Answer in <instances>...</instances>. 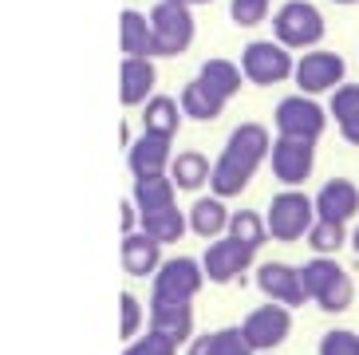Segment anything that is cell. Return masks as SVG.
I'll list each match as a JSON object with an SVG mask.
<instances>
[{
  "mask_svg": "<svg viewBox=\"0 0 359 355\" xmlns=\"http://www.w3.org/2000/svg\"><path fill=\"white\" fill-rule=\"evenodd\" d=\"M269 150H273V135L269 126L261 123H241L233 126L229 138H225L222 154L213 158V174H210V194L217 198H237L249 189L253 174L269 162Z\"/></svg>",
  "mask_w": 359,
  "mask_h": 355,
  "instance_id": "obj_1",
  "label": "cell"
},
{
  "mask_svg": "<svg viewBox=\"0 0 359 355\" xmlns=\"http://www.w3.org/2000/svg\"><path fill=\"white\" fill-rule=\"evenodd\" d=\"M300 272H304V288L320 312L339 316L351 308V300H355V281H351V272L336 257H312V261L300 264Z\"/></svg>",
  "mask_w": 359,
  "mask_h": 355,
  "instance_id": "obj_2",
  "label": "cell"
},
{
  "mask_svg": "<svg viewBox=\"0 0 359 355\" xmlns=\"http://www.w3.org/2000/svg\"><path fill=\"white\" fill-rule=\"evenodd\" d=\"M269 24H273V40H280L288 52H312V48H320L327 32L324 12L312 0H285Z\"/></svg>",
  "mask_w": 359,
  "mask_h": 355,
  "instance_id": "obj_3",
  "label": "cell"
},
{
  "mask_svg": "<svg viewBox=\"0 0 359 355\" xmlns=\"http://www.w3.org/2000/svg\"><path fill=\"white\" fill-rule=\"evenodd\" d=\"M264 221H269V237L280 241V245L304 241L308 229L316 225V201L308 198L304 189H280V194L269 198Z\"/></svg>",
  "mask_w": 359,
  "mask_h": 355,
  "instance_id": "obj_4",
  "label": "cell"
},
{
  "mask_svg": "<svg viewBox=\"0 0 359 355\" xmlns=\"http://www.w3.org/2000/svg\"><path fill=\"white\" fill-rule=\"evenodd\" d=\"M332 115L327 107L320 103L316 95H285L280 103L273 107V126L276 135H288V138H304V142H320V135L327 130Z\"/></svg>",
  "mask_w": 359,
  "mask_h": 355,
  "instance_id": "obj_5",
  "label": "cell"
},
{
  "mask_svg": "<svg viewBox=\"0 0 359 355\" xmlns=\"http://www.w3.org/2000/svg\"><path fill=\"white\" fill-rule=\"evenodd\" d=\"M147 16H150V28H154V40H158V60H174V55L190 52L194 36H198V20H194L190 4L158 0Z\"/></svg>",
  "mask_w": 359,
  "mask_h": 355,
  "instance_id": "obj_6",
  "label": "cell"
},
{
  "mask_svg": "<svg viewBox=\"0 0 359 355\" xmlns=\"http://www.w3.org/2000/svg\"><path fill=\"white\" fill-rule=\"evenodd\" d=\"M237 63L245 72V83L253 87H276L285 79H292L296 72V55L280 40H249Z\"/></svg>",
  "mask_w": 359,
  "mask_h": 355,
  "instance_id": "obj_7",
  "label": "cell"
},
{
  "mask_svg": "<svg viewBox=\"0 0 359 355\" xmlns=\"http://www.w3.org/2000/svg\"><path fill=\"white\" fill-rule=\"evenodd\" d=\"M201 288H205V269L198 257H166L162 269L150 276V300L194 304Z\"/></svg>",
  "mask_w": 359,
  "mask_h": 355,
  "instance_id": "obj_8",
  "label": "cell"
},
{
  "mask_svg": "<svg viewBox=\"0 0 359 355\" xmlns=\"http://www.w3.org/2000/svg\"><path fill=\"white\" fill-rule=\"evenodd\" d=\"M292 83L300 95H332L339 83H348V60L332 48H312L296 55Z\"/></svg>",
  "mask_w": 359,
  "mask_h": 355,
  "instance_id": "obj_9",
  "label": "cell"
},
{
  "mask_svg": "<svg viewBox=\"0 0 359 355\" xmlns=\"http://www.w3.org/2000/svg\"><path fill=\"white\" fill-rule=\"evenodd\" d=\"M269 170L285 189H300L316 170V142H304V138H288L276 135L273 150H269Z\"/></svg>",
  "mask_w": 359,
  "mask_h": 355,
  "instance_id": "obj_10",
  "label": "cell"
},
{
  "mask_svg": "<svg viewBox=\"0 0 359 355\" xmlns=\"http://www.w3.org/2000/svg\"><path fill=\"white\" fill-rule=\"evenodd\" d=\"M198 261H201V269H205V281L210 284H233L253 269L257 249H249V245H241V241H233L229 233H225V237H217V241H205V253H201Z\"/></svg>",
  "mask_w": 359,
  "mask_h": 355,
  "instance_id": "obj_11",
  "label": "cell"
},
{
  "mask_svg": "<svg viewBox=\"0 0 359 355\" xmlns=\"http://www.w3.org/2000/svg\"><path fill=\"white\" fill-rule=\"evenodd\" d=\"M241 332H245V340L253 344L257 355H261V351H276V347L292 335V308L273 304V300L257 304L253 312L241 320Z\"/></svg>",
  "mask_w": 359,
  "mask_h": 355,
  "instance_id": "obj_12",
  "label": "cell"
},
{
  "mask_svg": "<svg viewBox=\"0 0 359 355\" xmlns=\"http://www.w3.org/2000/svg\"><path fill=\"white\" fill-rule=\"evenodd\" d=\"M257 288L264 293V300L273 304H285V308H304L312 296L304 288V272L296 264H285V261H264L257 264Z\"/></svg>",
  "mask_w": 359,
  "mask_h": 355,
  "instance_id": "obj_13",
  "label": "cell"
},
{
  "mask_svg": "<svg viewBox=\"0 0 359 355\" xmlns=\"http://www.w3.org/2000/svg\"><path fill=\"white\" fill-rule=\"evenodd\" d=\"M170 162H174V138L150 135V130H142L138 138H130V147H127V170H130V178L170 174Z\"/></svg>",
  "mask_w": 359,
  "mask_h": 355,
  "instance_id": "obj_14",
  "label": "cell"
},
{
  "mask_svg": "<svg viewBox=\"0 0 359 355\" xmlns=\"http://www.w3.org/2000/svg\"><path fill=\"white\" fill-rule=\"evenodd\" d=\"M316 217L320 221H339V225H348V221L359 217V186L351 178H327L324 186L316 189Z\"/></svg>",
  "mask_w": 359,
  "mask_h": 355,
  "instance_id": "obj_15",
  "label": "cell"
},
{
  "mask_svg": "<svg viewBox=\"0 0 359 355\" xmlns=\"http://www.w3.org/2000/svg\"><path fill=\"white\" fill-rule=\"evenodd\" d=\"M158 87V67L154 60H142V55H123L118 63V103L123 107H142Z\"/></svg>",
  "mask_w": 359,
  "mask_h": 355,
  "instance_id": "obj_16",
  "label": "cell"
},
{
  "mask_svg": "<svg viewBox=\"0 0 359 355\" xmlns=\"http://www.w3.org/2000/svg\"><path fill=\"white\" fill-rule=\"evenodd\" d=\"M186 217H190V233H198L201 241H217V237L229 233L233 209L225 206V198H217V194H198L194 206L186 209Z\"/></svg>",
  "mask_w": 359,
  "mask_h": 355,
  "instance_id": "obj_17",
  "label": "cell"
},
{
  "mask_svg": "<svg viewBox=\"0 0 359 355\" xmlns=\"http://www.w3.org/2000/svg\"><path fill=\"white\" fill-rule=\"evenodd\" d=\"M147 328L170 335L174 344H190V340H194V304L150 300L147 304Z\"/></svg>",
  "mask_w": 359,
  "mask_h": 355,
  "instance_id": "obj_18",
  "label": "cell"
},
{
  "mask_svg": "<svg viewBox=\"0 0 359 355\" xmlns=\"http://www.w3.org/2000/svg\"><path fill=\"white\" fill-rule=\"evenodd\" d=\"M118 257H123V269L130 272V276H154V272L162 269V245L154 237H147L142 229H135V233H127L123 237V245H118Z\"/></svg>",
  "mask_w": 359,
  "mask_h": 355,
  "instance_id": "obj_19",
  "label": "cell"
},
{
  "mask_svg": "<svg viewBox=\"0 0 359 355\" xmlns=\"http://www.w3.org/2000/svg\"><path fill=\"white\" fill-rule=\"evenodd\" d=\"M118 48L123 55H142V60H158V40L150 28V16L138 8H127L118 16Z\"/></svg>",
  "mask_w": 359,
  "mask_h": 355,
  "instance_id": "obj_20",
  "label": "cell"
},
{
  "mask_svg": "<svg viewBox=\"0 0 359 355\" xmlns=\"http://www.w3.org/2000/svg\"><path fill=\"white\" fill-rule=\"evenodd\" d=\"M327 115L336 123L339 138L348 147H359V83H339L327 95Z\"/></svg>",
  "mask_w": 359,
  "mask_h": 355,
  "instance_id": "obj_21",
  "label": "cell"
},
{
  "mask_svg": "<svg viewBox=\"0 0 359 355\" xmlns=\"http://www.w3.org/2000/svg\"><path fill=\"white\" fill-rule=\"evenodd\" d=\"M174 198H178V186L170 174H150L130 182V201L138 206V213H158V209L178 206Z\"/></svg>",
  "mask_w": 359,
  "mask_h": 355,
  "instance_id": "obj_22",
  "label": "cell"
},
{
  "mask_svg": "<svg viewBox=\"0 0 359 355\" xmlns=\"http://www.w3.org/2000/svg\"><path fill=\"white\" fill-rule=\"evenodd\" d=\"M178 103H182V115H186V119H194V123H213V119L225 111L229 99H222L213 87H205L198 75H194L190 83L178 91Z\"/></svg>",
  "mask_w": 359,
  "mask_h": 355,
  "instance_id": "obj_23",
  "label": "cell"
},
{
  "mask_svg": "<svg viewBox=\"0 0 359 355\" xmlns=\"http://www.w3.org/2000/svg\"><path fill=\"white\" fill-rule=\"evenodd\" d=\"M210 174H213V158H205L201 150H178L174 162H170V178H174V186L186 189V194L210 189Z\"/></svg>",
  "mask_w": 359,
  "mask_h": 355,
  "instance_id": "obj_24",
  "label": "cell"
},
{
  "mask_svg": "<svg viewBox=\"0 0 359 355\" xmlns=\"http://www.w3.org/2000/svg\"><path fill=\"white\" fill-rule=\"evenodd\" d=\"M182 103L178 95H150L147 103H142V130L150 135H166L174 138L182 130Z\"/></svg>",
  "mask_w": 359,
  "mask_h": 355,
  "instance_id": "obj_25",
  "label": "cell"
},
{
  "mask_svg": "<svg viewBox=\"0 0 359 355\" xmlns=\"http://www.w3.org/2000/svg\"><path fill=\"white\" fill-rule=\"evenodd\" d=\"M138 229L147 233V237H154L166 249V245H178L186 233H190V217H186V209L170 206V209H158V213H142V225Z\"/></svg>",
  "mask_w": 359,
  "mask_h": 355,
  "instance_id": "obj_26",
  "label": "cell"
},
{
  "mask_svg": "<svg viewBox=\"0 0 359 355\" xmlns=\"http://www.w3.org/2000/svg\"><path fill=\"white\" fill-rule=\"evenodd\" d=\"M198 79L205 87H213V91L222 95V99H233V95L245 87V72L237 60H222V55H213V60H205L198 67Z\"/></svg>",
  "mask_w": 359,
  "mask_h": 355,
  "instance_id": "obj_27",
  "label": "cell"
},
{
  "mask_svg": "<svg viewBox=\"0 0 359 355\" xmlns=\"http://www.w3.org/2000/svg\"><path fill=\"white\" fill-rule=\"evenodd\" d=\"M229 237L249 245V249H261L264 241H269V221H264V213H257V209H233Z\"/></svg>",
  "mask_w": 359,
  "mask_h": 355,
  "instance_id": "obj_28",
  "label": "cell"
},
{
  "mask_svg": "<svg viewBox=\"0 0 359 355\" xmlns=\"http://www.w3.org/2000/svg\"><path fill=\"white\" fill-rule=\"evenodd\" d=\"M308 249L316 253V257H336L344 245H348V225H339V221H320L316 217V225L308 229Z\"/></svg>",
  "mask_w": 359,
  "mask_h": 355,
  "instance_id": "obj_29",
  "label": "cell"
},
{
  "mask_svg": "<svg viewBox=\"0 0 359 355\" xmlns=\"http://www.w3.org/2000/svg\"><path fill=\"white\" fill-rule=\"evenodd\" d=\"M142 332H147V308L135 293H123L118 296V335H123V344L138 340Z\"/></svg>",
  "mask_w": 359,
  "mask_h": 355,
  "instance_id": "obj_30",
  "label": "cell"
},
{
  "mask_svg": "<svg viewBox=\"0 0 359 355\" xmlns=\"http://www.w3.org/2000/svg\"><path fill=\"white\" fill-rule=\"evenodd\" d=\"M210 355H257V351L245 340L241 324H237V328H217V332H210Z\"/></svg>",
  "mask_w": 359,
  "mask_h": 355,
  "instance_id": "obj_31",
  "label": "cell"
},
{
  "mask_svg": "<svg viewBox=\"0 0 359 355\" xmlns=\"http://www.w3.org/2000/svg\"><path fill=\"white\" fill-rule=\"evenodd\" d=\"M182 344H174L170 335L154 332V328H147V332L138 335V340H130L127 347H123V355H178Z\"/></svg>",
  "mask_w": 359,
  "mask_h": 355,
  "instance_id": "obj_32",
  "label": "cell"
},
{
  "mask_svg": "<svg viewBox=\"0 0 359 355\" xmlns=\"http://www.w3.org/2000/svg\"><path fill=\"white\" fill-rule=\"evenodd\" d=\"M316 355H359V332H351V328H332V332L320 335Z\"/></svg>",
  "mask_w": 359,
  "mask_h": 355,
  "instance_id": "obj_33",
  "label": "cell"
},
{
  "mask_svg": "<svg viewBox=\"0 0 359 355\" xmlns=\"http://www.w3.org/2000/svg\"><path fill=\"white\" fill-rule=\"evenodd\" d=\"M269 4L273 0H229V20L237 28H257L269 20Z\"/></svg>",
  "mask_w": 359,
  "mask_h": 355,
  "instance_id": "obj_34",
  "label": "cell"
},
{
  "mask_svg": "<svg viewBox=\"0 0 359 355\" xmlns=\"http://www.w3.org/2000/svg\"><path fill=\"white\" fill-rule=\"evenodd\" d=\"M118 225H123V237H127V233H135L138 225H142V213H138V206L135 201H123V209H118Z\"/></svg>",
  "mask_w": 359,
  "mask_h": 355,
  "instance_id": "obj_35",
  "label": "cell"
},
{
  "mask_svg": "<svg viewBox=\"0 0 359 355\" xmlns=\"http://www.w3.org/2000/svg\"><path fill=\"white\" fill-rule=\"evenodd\" d=\"M186 355H210V332H205V335H194L190 347H186Z\"/></svg>",
  "mask_w": 359,
  "mask_h": 355,
  "instance_id": "obj_36",
  "label": "cell"
},
{
  "mask_svg": "<svg viewBox=\"0 0 359 355\" xmlns=\"http://www.w3.org/2000/svg\"><path fill=\"white\" fill-rule=\"evenodd\" d=\"M178 4H190V8H198V4H213V0H178Z\"/></svg>",
  "mask_w": 359,
  "mask_h": 355,
  "instance_id": "obj_37",
  "label": "cell"
},
{
  "mask_svg": "<svg viewBox=\"0 0 359 355\" xmlns=\"http://www.w3.org/2000/svg\"><path fill=\"white\" fill-rule=\"evenodd\" d=\"M351 249L359 253V225H355V229H351Z\"/></svg>",
  "mask_w": 359,
  "mask_h": 355,
  "instance_id": "obj_38",
  "label": "cell"
},
{
  "mask_svg": "<svg viewBox=\"0 0 359 355\" xmlns=\"http://www.w3.org/2000/svg\"><path fill=\"white\" fill-rule=\"evenodd\" d=\"M332 4H359V0H332Z\"/></svg>",
  "mask_w": 359,
  "mask_h": 355,
  "instance_id": "obj_39",
  "label": "cell"
},
{
  "mask_svg": "<svg viewBox=\"0 0 359 355\" xmlns=\"http://www.w3.org/2000/svg\"><path fill=\"white\" fill-rule=\"evenodd\" d=\"M261 355H273V351H261Z\"/></svg>",
  "mask_w": 359,
  "mask_h": 355,
  "instance_id": "obj_40",
  "label": "cell"
}]
</instances>
